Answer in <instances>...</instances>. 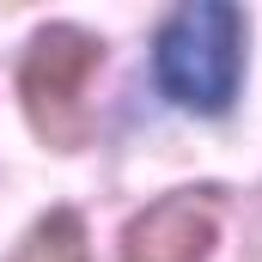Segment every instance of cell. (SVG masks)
Here are the masks:
<instances>
[{"instance_id": "cell-1", "label": "cell", "mask_w": 262, "mask_h": 262, "mask_svg": "<svg viewBox=\"0 0 262 262\" xmlns=\"http://www.w3.org/2000/svg\"><path fill=\"white\" fill-rule=\"evenodd\" d=\"M238 43H244V18L226 6V0H195L183 6L165 37H159V79L165 92L201 110V116H220L238 92Z\"/></svg>"}, {"instance_id": "cell-3", "label": "cell", "mask_w": 262, "mask_h": 262, "mask_svg": "<svg viewBox=\"0 0 262 262\" xmlns=\"http://www.w3.org/2000/svg\"><path fill=\"white\" fill-rule=\"evenodd\" d=\"M207 244H213V213L201 201L177 195L146 207L122 238V262H207Z\"/></svg>"}, {"instance_id": "cell-2", "label": "cell", "mask_w": 262, "mask_h": 262, "mask_svg": "<svg viewBox=\"0 0 262 262\" xmlns=\"http://www.w3.org/2000/svg\"><path fill=\"white\" fill-rule=\"evenodd\" d=\"M98 61H104L98 37H85L73 25H49L31 43V55H25V110L55 146L85 140V85H92Z\"/></svg>"}, {"instance_id": "cell-4", "label": "cell", "mask_w": 262, "mask_h": 262, "mask_svg": "<svg viewBox=\"0 0 262 262\" xmlns=\"http://www.w3.org/2000/svg\"><path fill=\"white\" fill-rule=\"evenodd\" d=\"M12 262H85V226H79V213L55 207L49 220H37Z\"/></svg>"}]
</instances>
